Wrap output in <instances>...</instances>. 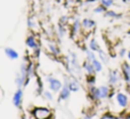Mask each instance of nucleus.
Returning a JSON list of instances; mask_svg holds the SVG:
<instances>
[{
  "mask_svg": "<svg viewBox=\"0 0 130 119\" xmlns=\"http://www.w3.org/2000/svg\"><path fill=\"white\" fill-rule=\"evenodd\" d=\"M104 16L108 18H113V20H120V18H122V14H118L117 11L111 10V9H107L104 13Z\"/></svg>",
  "mask_w": 130,
  "mask_h": 119,
  "instance_id": "nucleus-20",
  "label": "nucleus"
},
{
  "mask_svg": "<svg viewBox=\"0 0 130 119\" xmlns=\"http://www.w3.org/2000/svg\"><path fill=\"white\" fill-rule=\"evenodd\" d=\"M71 93L72 92L70 90L69 86H67V77H65L64 83H63V87H62V89L59 90V93H58V102L69 100L70 96H71Z\"/></svg>",
  "mask_w": 130,
  "mask_h": 119,
  "instance_id": "nucleus-5",
  "label": "nucleus"
},
{
  "mask_svg": "<svg viewBox=\"0 0 130 119\" xmlns=\"http://www.w3.org/2000/svg\"><path fill=\"white\" fill-rule=\"evenodd\" d=\"M41 96H42V99L46 100V101H49V102L54 101V93H53L52 90H49V89L43 90L42 94H41Z\"/></svg>",
  "mask_w": 130,
  "mask_h": 119,
  "instance_id": "nucleus-23",
  "label": "nucleus"
},
{
  "mask_svg": "<svg viewBox=\"0 0 130 119\" xmlns=\"http://www.w3.org/2000/svg\"><path fill=\"white\" fill-rule=\"evenodd\" d=\"M124 2H130V0H123Z\"/></svg>",
  "mask_w": 130,
  "mask_h": 119,
  "instance_id": "nucleus-34",
  "label": "nucleus"
},
{
  "mask_svg": "<svg viewBox=\"0 0 130 119\" xmlns=\"http://www.w3.org/2000/svg\"><path fill=\"white\" fill-rule=\"evenodd\" d=\"M67 86H69L70 90H71L72 93H76L80 90L81 88V85L80 83H79L78 78L76 77H67Z\"/></svg>",
  "mask_w": 130,
  "mask_h": 119,
  "instance_id": "nucleus-7",
  "label": "nucleus"
},
{
  "mask_svg": "<svg viewBox=\"0 0 130 119\" xmlns=\"http://www.w3.org/2000/svg\"><path fill=\"white\" fill-rule=\"evenodd\" d=\"M127 56H128V59H129V61H130V50L128 53H127Z\"/></svg>",
  "mask_w": 130,
  "mask_h": 119,
  "instance_id": "nucleus-33",
  "label": "nucleus"
},
{
  "mask_svg": "<svg viewBox=\"0 0 130 119\" xmlns=\"http://www.w3.org/2000/svg\"><path fill=\"white\" fill-rule=\"evenodd\" d=\"M25 46L31 50H36L38 48H40V43H39L38 38L34 33H30L25 38Z\"/></svg>",
  "mask_w": 130,
  "mask_h": 119,
  "instance_id": "nucleus-4",
  "label": "nucleus"
},
{
  "mask_svg": "<svg viewBox=\"0 0 130 119\" xmlns=\"http://www.w3.org/2000/svg\"><path fill=\"white\" fill-rule=\"evenodd\" d=\"M122 77L127 84H130V64L127 62L122 63Z\"/></svg>",
  "mask_w": 130,
  "mask_h": 119,
  "instance_id": "nucleus-15",
  "label": "nucleus"
},
{
  "mask_svg": "<svg viewBox=\"0 0 130 119\" xmlns=\"http://www.w3.org/2000/svg\"><path fill=\"white\" fill-rule=\"evenodd\" d=\"M91 63H92V67H94L95 72H96V73L102 72V70H103V63H102L101 61H99L98 59H95Z\"/></svg>",
  "mask_w": 130,
  "mask_h": 119,
  "instance_id": "nucleus-25",
  "label": "nucleus"
},
{
  "mask_svg": "<svg viewBox=\"0 0 130 119\" xmlns=\"http://www.w3.org/2000/svg\"><path fill=\"white\" fill-rule=\"evenodd\" d=\"M45 81L48 85V89L52 90L54 94L55 93H59V90H61L62 87H63L62 80H59L58 78L54 77L53 74H47V76L45 77Z\"/></svg>",
  "mask_w": 130,
  "mask_h": 119,
  "instance_id": "nucleus-2",
  "label": "nucleus"
},
{
  "mask_svg": "<svg viewBox=\"0 0 130 119\" xmlns=\"http://www.w3.org/2000/svg\"><path fill=\"white\" fill-rule=\"evenodd\" d=\"M69 22H70V17H69V16H67V15H63V16H61L58 23H61V24H63V25H67V24H69Z\"/></svg>",
  "mask_w": 130,
  "mask_h": 119,
  "instance_id": "nucleus-30",
  "label": "nucleus"
},
{
  "mask_svg": "<svg viewBox=\"0 0 130 119\" xmlns=\"http://www.w3.org/2000/svg\"><path fill=\"white\" fill-rule=\"evenodd\" d=\"M43 90H45V84H43V80L37 74V77H36V95L41 96V94H42Z\"/></svg>",
  "mask_w": 130,
  "mask_h": 119,
  "instance_id": "nucleus-14",
  "label": "nucleus"
},
{
  "mask_svg": "<svg viewBox=\"0 0 130 119\" xmlns=\"http://www.w3.org/2000/svg\"><path fill=\"white\" fill-rule=\"evenodd\" d=\"M88 93H89L90 99L94 100V101H99V100H101V95H99V88L96 87L95 85L89 86V88H88Z\"/></svg>",
  "mask_w": 130,
  "mask_h": 119,
  "instance_id": "nucleus-13",
  "label": "nucleus"
},
{
  "mask_svg": "<svg viewBox=\"0 0 130 119\" xmlns=\"http://www.w3.org/2000/svg\"><path fill=\"white\" fill-rule=\"evenodd\" d=\"M97 54H98L99 61H101L102 63H104V64H108V62H110V57H108L107 53H105L103 49H101L99 52H97Z\"/></svg>",
  "mask_w": 130,
  "mask_h": 119,
  "instance_id": "nucleus-22",
  "label": "nucleus"
},
{
  "mask_svg": "<svg viewBox=\"0 0 130 119\" xmlns=\"http://www.w3.org/2000/svg\"><path fill=\"white\" fill-rule=\"evenodd\" d=\"M81 119H92L91 116H85L83 118H81Z\"/></svg>",
  "mask_w": 130,
  "mask_h": 119,
  "instance_id": "nucleus-32",
  "label": "nucleus"
},
{
  "mask_svg": "<svg viewBox=\"0 0 130 119\" xmlns=\"http://www.w3.org/2000/svg\"><path fill=\"white\" fill-rule=\"evenodd\" d=\"M37 77V70H36V64L33 61H27L26 62V84L29 85L30 80L32 78Z\"/></svg>",
  "mask_w": 130,
  "mask_h": 119,
  "instance_id": "nucleus-6",
  "label": "nucleus"
},
{
  "mask_svg": "<svg viewBox=\"0 0 130 119\" xmlns=\"http://www.w3.org/2000/svg\"><path fill=\"white\" fill-rule=\"evenodd\" d=\"M81 21L79 20L78 17L74 18L73 22H72L71 27H70V33H71V37H75L79 34V32L81 31Z\"/></svg>",
  "mask_w": 130,
  "mask_h": 119,
  "instance_id": "nucleus-8",
  "label": "nucleus"
},
{
  "mask_svg": "<svg viewBox=\"0 0 130 119\" xmlns=\"http://www.w3.org/2000/svg\"><path fill=\"white\" fill-rule=\"evenodd\" d=\"M23 99H24V90H23V88H16V90L13 94V97H11L13 105L15 108L20 109L23 104Z\"/></svg>",
  "mask_w": 130,
  "mask_h": 119,
  "instance_id": "nucleus-3",
  "label": "nucleus"
},
{
  "mask_svg": "<svg viewBox=\"0 0 130 119\" xmlns=\"http://www.w3.org/2000/svg\"><path fill=\"white\" fill-rule=\"evenodd\" d=\"M106 10H107V8L104 7L103 5H99V6H97V7H95L94 8V13L95 14H104Z\"/></svg>",
  "mask_w": 130,
  "mask_h": 119,
  "instance_id": "nucleus-28",
  "label": "nucleus"
},
{
  "mask_svg": "<svg viewBox=\"0 0 130 119\" xmlns=\"http://www.w3.org/2000/svg\"><path fill=\"white\" fill-rule=\"evenodd\" d=\"M67 33V25H63L61 23L57 24V36L59 39H63Z\"/></svg>",
  "mask_w": 130,
  "mask_h": 119,
  "instance_id": "nucleus-19",
  "label": "nucleus"
},
{
  "mask_svg": "<svg viewBox=\"0 0 130 119\" xmlns=\"http://www.w3.org/2000/svg\"><path fill=\"white\" fill-rule=\"evenodd\" d=\"M4 52H5V55L11 61H16V60H18V57H20L18 52L13 47H6L4 49Z\"/></svg>",
  "mask_w": 130,
  "mask_h": 119,
  "instance_id": "nucleus-11",
  "label": "nucleus"
},
{
  "mask_svg": "<svg viewBox=\"0 0 130 119\" xmlns=\"http://www.w3.org/2000/svg\"><path fill=\"white\" fill-rule=\"evenodd\" d=\"M98 1L101 2V5H103L106 8H110V7H112L114 5V0H98Z\"/></svg>",
  "mask_w": 130,
  "mask_h": 119,
  "instance_id": "nucleus-29",
  "label": "nucleus"
},
{
  "mask_svg": "<svg viewBox=\"0 0 130 119\" xmlns=\"http://www.w3.org/2000/svg\"><path fill=\"white\" fill-rule=\"evenodd\" d=\"M82 70L86 72V74L87 76H89V74H96V72H95V69L94 67H92V63L89 62V61H83L82 62Z\"/></svg>",
  "mask_w": 130,
  "mask_h": 119,
  "instance_id": "nucleus-16",
  "label": "nucleus"
},
{
  "mask_svg": "<svg viewBox=\"0 0 130 119\" xmlns=\"http://www.w3.org/2000/svg\"><path fill=\"white\" fill-rule=\"evenodd\" d=\"M99 95H101V100H104L108 97L110 95V87L107 86H99Z\"/></svg>",
  "mask_w": 130,
  "mask_h": 119,
  "instance_id": "nucleus-21",
  "label": "nucleus"
},
{
  "mask_svg": "<svg viewBox=\"0 0 130 119\" xmlns=\"http://www.w3.org/2000/svg\"><path fill=\"white\" fill-rule=\"evenodd\" d=\"M47 48H48V52L52 55H54V56H59L61 55V48H59L58 44H56L55 41L53 40L47 41Z\"/></svg>",
  "mask_w": 130,
  "mask_h": 119,
  "instance_id": "nucleus-9",
  "label": "nucleus"
},
{
  "mask_svg": "<svg viewBox=\"0 0 130 119\" xmlns=\"http://www.w3.org/2000/svg\"><path fill=\"white\" fill-rule=\"evenodd\" d=\"M117 102L120 107L126 108V107L128 105V102H129L128 96H127L126 94H123V93H118L117 94Z\"/></svg>",
  "mask_w": 130,
  "mask_h": 119,
  "instance_id": "nucleus-17",
  "label": "nucleus"
},
{
  "mask_svg": "<svg viewBox=\"0 0 130 119\" xmlns=\"http://www.w3.org/2000/svg\"><path fill=\"white\" fill-rule=\"evenodd\" d=\"M88 48H89L90 50H92V52H95V53L99 52V50L102 49L101 45L98 44V41H97L96 39H94V38L89 40V43H88Z\"/></svg>",
  "mask_w": 130,
  "mask_h": 119,
  "instance_id": "nucleus-18",
  "label": "nucleus"
},
{
  "mask_svg": "<svg viewBox=\"0 0 130 119\" xmlns=\"http://www.w3.org/2000/svg\"><path fill=\"white\" fill-rule=\"evenodd\" d=\"M31 115L33 119H53V112L48 107H34Z\"/></svg>",
  "mask_w": 130,
  "mask_h": 119,
  "instance_id": "nucleus-1",
  "label": "nucleus"
},
{
  "mask_svg": "<svg viewBox=\"0 0 130 119\" xmlns=\"http://www.w3.org/2000/svg\"><path fill=\"white\" fill-rule=\"evenodd\" d=\"M120 79H121V77H120V73L118 70H111L108 72V84L111 86H115L120 81Z\"/></svg>",
  "mask_w": 130,
  "mask_h": 119,
  "instance_id": "nucleus-10",
  "label": "nucleus"
},
{
  "mask_svg": "<svg viewBox=\"0 0 130 119\" xmlns=\"http://www.w3.org/2000/svg\"><path fill=\"white\" fill-rule=\"evenodd\" d=\"M127 55V49L126 48H121L120 49V52H119V56L120 57H124Z\"/></svg>",
  "mask_w": 130,
  "mask_h": 119,
  "instance_id": "nucleus-31",
  "label": "nucleus"
},
{
  "mask_svg": "<svg viewBox=\"0 0 130 119\" xmlns=\"http://www.w3.org/2000/svg\"><path fill=\"white\" fill-rule=\"evenodd\" d=\"M27 27L31 30H36L38 27V23H37V18L34 16H29L27 17Z\"/></svg>",
  "mask_w": 130,
  "mask_h": 119,
  "instance_id": "nucleus-24",
  "label": "nucleus"
},
{
  "mask_svg": "<svg viewBox=\"0 0 130 119\" xmlns=\"http://www.w3.org/2000/svg\"><path fill=\"white\" fill-rule=\"evenodd\" d=\"M85 54H86V60L89 61V62H92V61H94L95 59H97V57H96V54H95V52L90 50L89 48L85 50Z\"/></svg>",
  "mask_w": 130,
  "mask_h": 119,
  "instance_id": "nucleus-26",
  "label": "nucleus"
},
{
  "mask_svg": "<svg viewBox=\"0 0 130 119\" xmlns=\"http://www.w3.org/2000/svg\"><path fill=\"white\" fill-rule=\"evenodd\" d=\"M95 27H96V22H95L92 18L86 17V18H83V20L81 21V28H82L83 30H87V31H89V30L94 29Z\"/></svg>",
  "mask_w": 130,
  "mask_h": 119,
  "instance_id": "nucleus-12",
  "label": "nucleus"
},
{
  "mask_svg": "<svg viewBox=\"0 0 130 119\" xmlns=\"http://www.w3.org/2000/svg\"><path fill=\"white\" fill-rule=\"evenodd\" d=\"M86 78H87L88 86L95 85V83H96V77H95V74H89V76H87V74H86Z\"/></svg>",
  "mask_w": 130,
  "mask_h": 119,
  "instance_id": "nucleus-27",
  "label": "nucleus"
}]
</instances>
